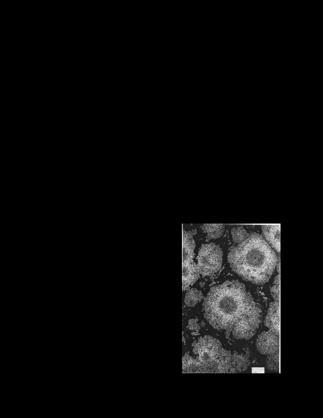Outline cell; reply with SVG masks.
Instances as JSON below:
<instances>
[{
    "label": "cell",
    "instance_id": "obj_4",
    "mask_svg": "<svg viewBox=\"0 0 323 418\" xmlns=\"http://www.w3.org/2000/svg\"><path fill=\"white\" fill-rule=\"evenodd\" d=\"M223 252L218 245L210 243L203 244L197 257V267L200 274L203 276H213L221 268Z\"/></svg>",
    "mask_w": 323,
    "mask_h": 418
},
{
    "label": "cell",
    "instance_id": "obj_9",
    "mask_svg": "<svg viewBox=\"0 0 323 418\" xmlns=\"http://www.w3.org/2000/svg\"><path fill=\"white\" fill-rule=\"evenodd\" d=\"M265 240L277 252H280V224L262 226Z\"/></svg>",
    "mask_w": 323,
    "mask_h": 418
},
{
    "label": "cell",
    "instance_id": "obj_17",
    "mask_svg": "<svg viewBox=\"0 0 323 418\" xmlns=\"http://www.w3.org/2000/svg\"><path fill=\"white\" fill-rule=\"evenodd\" d=\"M270 293L275 301L280 302V274L275 277Z\"/></svg>",
    "mask_w": 323,
    "mask_h": 418
},
{
    "label": "cell",
    "instance_id": "obj_2",
    "mask_svg": "<svg viewBox=\"0 0 323 418\" xmlns=\"http://www.w3.org/2000/svg\"><path fill=\"white\" fill-rule=\"evenodd\" d=\"M276 254L260 234L252 232L246 239L234 244L229 250L228 261L240 277L261 285L267 282L274 272Z\"/></svg>",
    "mask_w": 323,
    "mask_h": 418
},
{
    "label": "cell",
    "instance_id": "obj_5",
    "mask_svg": "<svg viewBox=\"0 0 323 418\" xmlns=\"http://www.w3.org/2000/svg\"><path fill=\"white\" fill-rule=\"evenodd\" d=\"M262 320V312L251 313L238 321L232 331L237 340H249L256 334Z\"/></svg>",
    "mask_w": 323,
    "mask_h": 418
},
{
    "label": "cell",
    "instance_id": "obj_1",
    "mask_svg": "<svg viewBox=\"0 0 323 418\" xmlns=\"http://www.w3.org/2000/svg\"><path fill=\"white\" fill-rule=\"evenodd\" d=\"M203 306L205 318L218 331H232L238 321L261 310L245 285L235 280L212 288Z\"/></svg>",
    "mask_w": 323,
    "mask_h": 418
},
{
    "label": "cell",
    "instance_id": "obj_7",
    "mask_svg": "<svg viewBox=\"0 0 323 418\" xmlns=\"http://www.w3.org/2000/svg\"><path fill=\"white\" fill-rule=\"evenodd\" d=\"M200 277V273L197 264L194 262L183 263L182 289L183 291L190 289Z\"/></svg>",
    "mask_w": 323,
    "mask_h": 418
},
{
    "label": "cell",
    "instance_id": "obj_19",
    "mask_svg": "<svg viewBox=\"0 0 323 418\" xmlns=\"http://www.w3.org/2000/svg\"><path fill=\"white\" fill-rule=\"evenodd\" d=\"M276 267L277 268L278 272H279V274H280V257H279V258H278V261H277V263H276Z\"/></svg>",
    "mask_w": 323,
    "mask_h": 418
},
{
    "label": "cell",
    "instance_id": "obj_11",
    "mask_svg": "<svg viewBox=\"0 0 323 418\" xmlns=\"http://www.w3.org/2000/svg\"><path fill=\"white\" fill-rule=\"evenodd\" d=\"M201 229L206 234L207 239H217L223 235L225 232L224 224H203Z\"/></svg>",
    "mask_w": 323,
    "mask_h": 418
},
{
    "label": "cell",
    "instance_id": "obj_15",
    "mask_svg": "<svg viewBox=\"0 0 323 418\" xmlns=\"http://www.w3.org/2000/svg\"><path fill=\"white\" fill-rule=\"evenodd\" d=\"M234 244L244 241L249 235V233L242 227H237L231 230Z\"/></svg>",
    "mask_w": 323,
    "mask_h": 418
},
{
    "label": "cell",
    "instance_id": "obj_10",
    "mask_svg": "<svg viewBox=\"0 0 323 418\" xmlns=\"http://www.w3.org/2000/svg\"><path fill=\"white\" fill-rule=\"evenodd\" d=\"M194 234L193 231H187L183 229V263L194 261L196 247Z\"/></svg>",
    "mask_w": 323,
    "mask_h": 418
},
{
    "label": "cell",
    "instance_id": "obj_8",
    "mask_svg": "<svg viewBox=\"0 0 323 418\" xmlns=\"http://www.w3.org/2000/svg\"><path fill=\"white\" fill-rule=\"evenodd\" d=\"M265 324L270 331L280 335V302L275 301L270 303Z\"/></svg>",
    "mask_w": 323,
    "mask_h": 418
},
{
    "label": "cell",
    "instance_id": "obj_14",
    "mask_svg": "<svg viewBox=\"0 0 323 418\" xmlns=\"http://www.w3.org/2000/svg\"><path fill=\"white\" fill-rule=\"evenodd\" d=\"M230 363L232 366L240 371L246 370L249 364V361L245 356L237 354L232 356Z\"/></svg>",
    "mask_w": 323,
    "mask_h": 418
},
{
    "label": "cell",
    "instance_id": "obj_16",
    "mask_svg": "<svg viewBox=\"0 0 323 418\" xmlns=\"http://www.w3.org/2000/svg\"><path fill=\"white\" fill-rule=\"evenodd\" d=\"M279 351L268 355L266 360L267 368L270 371H278L279 370Z\"/></svg>",
    "mask_w": 323,
    "mask_h": 418
},
{
    "label": "cell",
    "instance_id": "obj_13",
    "mask_svg": "<svg viewBox=\"0 0 323 418\" xmlns=\"http://www.w3.org/2000/svg\"><path fill=\"white\" fill-rule=\"evenodd\" d=\"M184 299L187 306L194 307L203 299V294L196 289H192L188 290Z\"/></svg>",
    "mask_w": 323,
    "mask_h": 418
},
{
    "label": "cell",
    "instance_id": "obj_12",
    "mask_svg": "<svg viewBox=\"0 0 323 418\" xmlns=\"http://www.w3.org/2000/svg\"><path fill=\"white\" fill-rule=\"evenodd\" d=\"M183 373H201L200 363L187 353L183 358Z\"/></svg>",
    "mask_w": 323,
    "mask_h": 418
},
{
    "label": "cell",
    "instance_id": "obj_3",
    "mask_svg": "<svg viewBox=\"0 0 323 418\" xmlns=\"http://www.w3.org/2000/svg\"><path fill=\"white\" fill-rule=\"evenodd\" d=\"M192 346L196 360L201 365V373L223 372L224 366L219 359L223 349L220 341L206 335L195 341Z\"/></svg>",
    "mask_w": 323,
    "mask_h": 418
},
{
    "label": "cell",
    "instance_id": "obj_20",
    "mask_svg": "<svg viewBox=\"0 0 323 418\" xmlns=\"http://www.w3.org/2000/svg\"><path fill=\"white\" fill-rule=\"evenodd\" d=\"M200 326H202V327H205V323L204 322V321H202V322H201V323H200Z\"/></svg>",
    "mask_w": 323,
    "mask_h": 418
},
{
    "label": "cell",
    "instance_id": "obj_6",
    "mask_svg": "<svg viewBox=\"0 0 323 418\" xmlns=\"http://www.w3.org/2000/svg\"><path fill=\"white\" fill-rule=\"evenodd\" d=\"M256 345L261 354L269 355L275 353L279 349V335L270 331L264 332L258 336Z\"/></svg>",
    "mask_w": 323,
    "mask_h": 418
},
{
    "label": "cell",
    "instance_id": "obj_18",
    "mask_svg": "<svg viewBox=\"0 0 323 418\" xmlns=\"http://www.w3.org/2000/svg\"><path fill=\"white\" fill-rule=\"evenodd\" d=\"M187 328L191 331H195L199 332L200 329V325L198 323V320L197 319H191L189 321Z\"/></svg>",
    "mask_w": 323,
    "mask_h": 418
}]
</instances>
